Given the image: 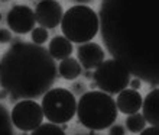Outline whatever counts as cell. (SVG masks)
I'll return each mask as SVG.
<instances>
[{
	"label": "cell",
	"instance_id": "obj_1",
	"mask_svg": "<svg viewBox=\"0 0 159 135\" xmlns=\"http://www.w3.org/2000/svg\"><path fill=\"white\" fill-rule=\"evenodd\" d=\"M158 0H103L98 22L107 50L130 74L158 87Z\"/></svg>",
	"mask_w": 159,
	"mask_h": 135
},
{
	"label": "cell",
	"instance_id": "obj_2",
	"mask_svg": "<svg viewBox=\"0 0 159 135\" xmlns=\"http://www.w3.org/2000/svg\"><path fill=\"white\" fill-rule=\"evenodd\" d=\"M57 64L43 46L34 42L12 44L0 60V87L9 99H39L57 79Z\"/></svg>",
	"mask_w": 159,
	"mask_h": 135
},
{
	"label": "cell",
	"instance_id": "obj_3",
	"mask_svg": "<svg viewBox=\"0 0 159 135\" xmlns=\"http://www.w3.org/2000/svg\"><path fill=\"white\" fill-rule=\"evenodd\" d=\"M80 123L90 131H103L117 119V106L109 93L101 90L84 92L77 102Z\"/></svg>",
	"mask_w": 159,
	"mask_h": 135
},
{
	"label": "cell",
	"instance_id": "obj_4",
	"mask_svg": "<svg viewBox=\"0 0 159 135\" xmlns=\"http://www.w3.org/2000/svg\"><path fill=\"white\" fill-rule=\"evenodd\" d=\"M100 29L98 15L87 4L71 6L64 12L61 19V31L71 42L84 44L91 41Z\"/></svg>",
	"mask_w": 159,
	"mask_h": 135
},
{
	"label": "cell",
	"instance_id": "obj_5",
	"mask_svg": "<svg viewBox=\"0 0 159 135\" xmlns=\"http://www.w3.org/2000/svg\"><path fill=\"white\" fill-rule=\"evenodd\" d=\"M42 110L49 122H70L77 112V100L71 90L64 87L49 89L42 96Z\"/></svg>",
	"mask_w": 159,
	"mask_h": 135
},
{
	"label": "cell",
	"instance_id": "obj_6",
	"mask_svg": "<svg viewBox=\"0 0 159 135\" xmlns=\"http://www.w3.org/2000/svg\"><path fill=\"white\" fill-rule=\"evenodd\" d=\"M94 70L96 71L93 74V79L101 92H106L109 94H117L120 90L129 86L132 74L117 60H104Z\"/></svg>",
	"mask_w": 159,
	"mask_h": 135
},
{
	"label": "cell",
	"instance_id": "obj_7",
	"mask_svg": "<svg viewBox=\"0 0 159 135\" xmlns=\"http://www.w3.org/2000/svg\"><path fill=\"white\" fill-rule=\"evenodd\" d=\"M43 110L35 99H20L13 106L10 119L15 128L22 132H32L43 122Z\"/></svg>",
	"mask_w": 159,
	"mask_h": 135
},
{
	"label": "cell",
	"instance_id": "obj_8",
	"mask_svg": "<svg viewBox=\"0 0 159 135\" xmlns=\"http://www.w3.org/2000/svg\"><path fill=\"white\" fill-rule=\"evenodd\" d=\"M9 28L15 34H28L35 28L36 19H35V12L29 6L25 4H16L9 10L6 16Z\"/></svg>",
	"mask_w": 159,
	"mask_h": 135
},
{
	"label": "cell",
	"instance_id": "obj_9",
	"mask_svg": "<svg viewBox=\"0 0 159 135\" xmlns=\"http://www.w3.org/2000/svg\"><path fill=\"white\" fill-rule=\"evenodd\" d=\"M35 19L45 29H54L61 23L64 15V9L57 0H41L36 4Z\"/></svg>",
	"mask_w": 159,
	"mask_h": 135
},
{
	"label": "cell",
	"instance_id": "obj_10",
	"mask_svg": "<svg viewBox=\"0 0 159 135\" xmlns=\"http://www.w3.org/2000/svg\"><path fill=\"white\" fill-rule=\"evenodd\" d=\"M77 58L83 68L94 70L104 61L106 54L98 44L88 41V42L80 44L78 50H77Z\"/></svg>",
	"mask_w": 159,
	"mask_h": 135
},
{
	"label": "cell",
	"instance_id": "obj_11",
	"mask_svg": "<svg viewBox=\"0 0 159 135\" xmlns=\"http://www.w3.org/2000/svg\"><path fill=\"white\" fill-rule=\"evenodd\" d=\"M142 100H143V97L140 96L139 90L127 89L126 87V89L119 92L117 100H114V102H116L117 110H120L121 113H125V115H130V113H134V112L140 110Z\"/></svg>",
	"mask_w": 159,
	"mask_h": 135
},
{
	"label": "cell",
	"instance_id": "obj_12",
	"mask_svg": "<svg viewBox=\"0 0 159 135\" xmlns=\"http://www.w3.org/2000/svg\"><path fill=\"white\" fill-rule=\"evenodd\" d=\"M142 115L146 123L159 125V90L158 87L148 93V96L142 100Z\"/></svg>",
	"mask_w": 159,
	"mask_h": 135
},
{
	"label": "cell",
	"instance_id": "obj_13",
	"mask_svg": "<svg viewBox=\"0 0 159 135\" xmlns=\"http://www.w3.org/2000/svg\"><path fill=\"white\" fill-rule=\"evenodd\" d=\"M72 51H74L72 42L65 36H54L48 45V52L54 60L67 58L72 54Z\"/></svg>",
	"mask_w": 159,
	"mask_h": 135
},
{
	"label": "cell",
	"instance_id": "obj_14",
	"mask_svg": "<svg viewBox=\"0 0 159 135\" xmlns=\"http://www.w3.org/2000/svg\"><path fill=\"white\" fill-rule=\"evenodd\" d=\"M58 71H59V76L65 79V80H75L77 77H80L81 74V64L78 63V60L72 58L71 55L67 57V58L61 60V63H59L58 67Z\"/></svg>",
	"mask_w": 159,
	"mask_h": 135
},
{
	"label": "cell",
	"instance_id": "obj_15",
	"mask_svg": "<svg viewBox=\"0 0 159 135\" xmlns=\"http://www.w3.org/2000/svg\"><path fill=\"white\" fill-rule=\"evenodd\" d=\"M145 127H146V121H145V118H143V115L140 112L130 113L126 119V128L132 134H140V131Z\"/></svg>",
	"mask_w": 159,
	"mask_h": 135
},
{
	"label": "cell",
	"instance_id": "obj_16",
	"mask_svg": "<svg viewBox=\"0 0 159 135\" xmlns=\"http://www.w3.org/2000/svg\"><path fill=\"white\" fill-rule=\"evenodd\" d=\"M34 135H64L65 131L62 128L59 127L58 123H54V122H42L39 127H36L32 131Z\"/></svg>",
	"mask_w": 159,
	"mask_h": 135
},
{
	"label": "cell",
	"instance_id": "obj_17",
	"mask_svg": "<svg viewBox=\"0 0 159 135\" xmlns=\"http://www.w3.org/2000/svg\"><path fill=\"white\" fill-rule=\"evenodd\" d=\"M13 123L10 119V112L6 109V106L0 103V135H12Z\"/></svg>",
	"mask_w": 159,
	"mask_h": 135
},
{
	"label": "cell",
	"instance_id": "obj_18",
	"mask_svg": "<svg viewBox=\"0 0 159 135\" xmlns=\"http://www.w3.org/2000/svg\"><path fill=\"white\" fill-rule=\"evenodd\" d=\"M32 32V42L34 44H38V45H42V44H45L49 38V34H48V29L45 28H34V29L30 31Z\"/></svg>",
	"mask_w": 159,
	"mask_h": 135
},
{
	"label": "cell",
	"instance_id": "obj_19",
	"mask_svg": "<svg viewBox=\"0 0 159 135\" xmlns=\"http://www.w3.org/2000/svg\"><path fill=\"white\" fill-rule=\"evenodd\" d=\"M12 41V32L9 29H0V44H9Z\"/></svg>",
	"mask_w": 159,
	"mask_h": 135
},
{
	"label": "cell",
	"instance_id": "obj_20",
	"mask_svg": "<svg viewBox=\"0 0 159 135\" xmlns=\"http://www.w3.org/2000/svg\"><path fill=\"white\" fill-rule=\"evenodd\" d=\"M110 129H109V134L110 135H125L126 134V129L125 128H123V125H113V123H111V125H110Z\"/></svg>",
	"mask_w": 159,
	"mask_h": 135
},
{
	"label": "cell",
	"instance_id": "obj_21",
	"mask_svg": "<svg viewBox=\"0 0 159 135\" xmlns=\"http://www.w3.org/2000/svg\"><path fill=\"white\" fill-rule=\"evenodd\" d=\"M71 92L77 93V94H83V93L85 92V84H84L83 81H80V83L74 81V83H72V87H71Z\"/></svg>",
	"mask_w": 159,
	"mask_h": 135
},
{
	"label": "cell",
	"instance_id": "obj_22",
	"mask_svg": "<svg viewBox=\"0 0 159 135\" xmlns=\"http://www.w3.org/2000/svg\"><path fill=\"white\" fill-rule=\"evenodd\" d=\"M158 125H151V128H143L142 131H140V134L142 135H158L159 129H158Z\"/></svg>",
	"mask_w": 159,
	"mask_h": 135
},
{
	"label": "cell",
	"instance_id": "obj_23",
	"mask_svg": "<svg viewBox=\"0 0 159 135\" xmlns=\"http://www.w3.org/2000/svg\"><path fill=\"white\" fill-rule=\"evenodd\" d=\"M129 86H130V89L140 90V87H142V80H140V79H138V77H134V79H130Z\"/></svg>",
	"mask_w": 159,
	"mask_h": 135
},
{
	"label": "cell",
	"instance_id": "obj_24",
	"mask_svg": "<svg viewBox=\"0 0 159 135\" xmlns=\"http://www.w3.org/2000/svg\"><path fill=\"white\" fill-rule=\"evenodd\" d=\"M9 97V92L3 87H0V100H4V99H7Z\"/></svg>",
	"mask_w": 159,
	"mask_h": 135
},
{
	"label": "cell",
	"instance_id": "obj_25",
	"mask_svg": "<svg viewBox=\"0 0 159 135\" xmlns=\"http://www.w3.org/2000/svg\"><path fill=\"white\" fill-rule=\"evenodd\" d=\"M84 76L87 77V79H91V77H93L91 70H85V71H84Z\"/></svg>",
	"mask_w": 159,
	"mask_h": 135
},
{
	"label": "cell",
	"instance_id": "obj_26",
	"mask_svg": "<svg viewBox=\"0 0 159 135\" xmlns=\"http://www.w3.org/2000/svg\"><path fill=\"white\" fill-rule=\"evenodd\" d=\"M74 2H77V3H80V4H87V3H90V2H94V0H74Z\"/></svg>",
	"mask_w": 159,
	"mask_h": 135
},
{
	"label": "cell",
	"instance_id": "obj_27",
	"mask_svg": "<svg viewBox=\"0 0 159 135\" xmlns=\"http://www.w3.org/2000/svg\"><path fill=\"white\" fill-rule=\"evenodd\" d=\"M90 87H91L93 90H96V87H97V84H96V81H91L90 83Z\"/></svg>",
	"mask_w": 159,
	"mask_h": 135
},
{
	"label": "cell",
	"instance_id": "obj_28",
	"mask_svg": "<svg viewBox=\"0 0 159 135\" xmlns=\"http://www.w3.org/2000/svg\"><path fill=\"white\" fill-rule=\"evenodd\" d=\"M0 2H9V0H0Z\"/></svg>",
	"mask_w": 159,
	"mask_h": 135
},
{
	"label": "cell",
	"instance_id": "obj_29",
	"mask_svg": "<svg viewBox=\"0 0 159 135\" xmlns=\"http://www.w3.org/2000/svg\"><path fill=\"white\" fill-rule=\"evenodd\" d=\"M0 21H2V15H0Z\"/></svg>",
	"mask_w": 159,
	"mask_h": 135
}]
</instances>
